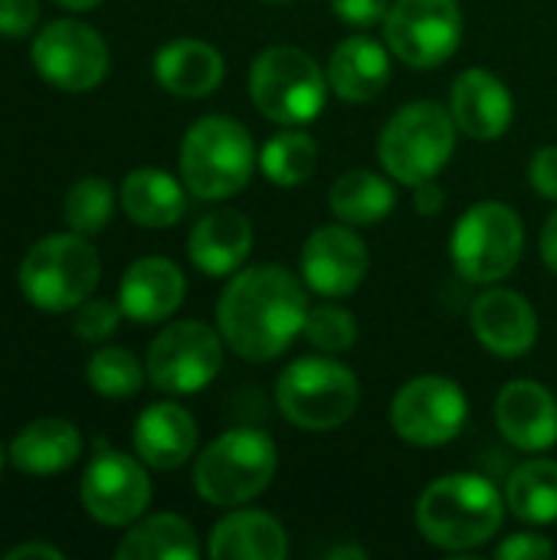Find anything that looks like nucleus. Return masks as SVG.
I'll list each match as a JSON object with an SVG mask.
<instances>
[{"label":"nucleus","mask_w":557,"mask_h":560,"mask_svg":"<svg viewBox=\"0 0 557 560\" xmlns=\"http://www.w3.org/2000/svg\"><path fill=\"white\" fill-rule=\"evenodd\" d=\"M529 180H532L538 197L557 200V144L535 151V158L529 164Z\"/></svg>","instance_id":"obj_38"},{"label":"nucleus","mask_w":557,"mask_h":560,"mask_svg":"<svg viewBox=\"0 0 557 560\" xmlns=\"http://www.w3.org/2000/svg\"><path fill=\"white\" fill-rule=\"evenodd\" d=\"M121 210L138 226L164 230V226H174L184 217L187 194L167 171L138 167L121 184Z\"/></svg>","instance_id":"obj_26"},{"label":"nucleus","mask_w":557,"mask_h":560,"mask_svg":"<svg viewBox=\"0 0 557 560\" xmlns=\"http://www.w3.org/2000/svg\"><path fill=\"white\" fill-rule=\"evenodd\" d=\"M266 3H286V0H266Z\"/></svg>","instance_id":"obj_44"},{"label":"nucleus","mask_w":557,"mask_h":560,"mask_svg":"<svg viewBox=\"0 0 557 560\" xmlns=\"http://www.w3.org/2000/svg\"><path fill=\"white\" fill-rule=\"evenodd\" d=\"M509 502L476 472H453L433 479L417 499V532L440 551H473L492 541L506 522Z\"/></svg>","instance_id":"obj_2"},{"label":"nucleus","mask_w":557,"mask_h":560,"mask_svg":"<svg viewBox=\"0 0 557 560\" xmlns=\"http://www.w3.org/2000/svg\"><path fill=\"white\" fill-rule=\"evenodd\" d=\"M305 315V285L276 262L236 272L217 302V328L227 348L253 364L279 358L302 335Z\"/></svg>","instance_id":"obj_1"},{"label":"nucleus","mask_w":557,"mask_h":560,"mask_svg":"<svg viewBox=\"0 0 557 560\" xmlns=\"http://www.w3.org/2000/svg\"><path fill=\"white\" fill-rule=\"evenodd\" d=\"M328 85L345 102H371L391 79V52L371 36H348L328 59Z\"/></svg>","instance_id":"obj_23"},{"label":"nucleus","mask_w":557,"mask_h":560,"mask_svg":"<svg viewBox=\"0 0 557 560\" xmlns=\"http://www.w3.org/2000/svg\"><path fill=\"white\" fill-rule=\"evenodd\" d=\"M253 171L256 144L240 121L227 115H207L187 128L181 141V177L194 197L227 200L250 184Z\"/></svg>","instance_id":"obj_3"},{"label":"nucleus","mask_w":557,"mask_h":560,"mask_svg":"<svg viewBox=\"0 0 557 560\" xmlns=\"http://www.w3.org/2000/svg\"><path fill=\"white\" fill-rule=\"evenodd\" d=\"M33 69L62 92H89L108 75V46L79 20H53L30 49Z\"/></svg>","instance_id":"obj_13"},{"label":"nucleus","mask_w":557,"mask_h":560,"mask_svg":"<svg viewBox=\"0 0 557 560\" xmlns=\"http://www.w3.org/2000/svg\"><path fill=\"white\" fill-rule=\"evenodd\" d=\"M332 10L341 23H351V26H374V23H384L387 10H391V0H332Z\"/></svg>","instance_id":"obj_37"},{"label":"nucleus","mask_w":557,"mask_h":560,"mask_svg":"<svg viewBox=\"0 0 557 560\" xmlns=\"http://www.w3.org/2000/svg\"><path fill=\"white\" fill-rule=\"evenodd\" d=\"M328 75L299 46H269L253 59L250 95L259 115L286 128L309 125L322 115L328 98Z\"/></svg>","instance_id":"obj_8"},{"label":"nucleus","mask_w":557,"mask_h":560,"mask_svg":"<svg viewBox=\"0 0 557 560\" xmlns=\"http://www.w3.org/2000/svg\"><path fill=\"white\" fill-rule=\"evenodd\" d=\"M473 331L489 354L515 361L535 348L538 315L522 292L486 289L473 305Z\"/></svg>","instance_id":"obj_16"},{"label":"nucleus","mask_w":557,"mask_h":560,"mask_svg":"<svg viewBox=\"0 0 557 560\" xmlns=\"http://www.w3.org/2000/svg\"><path fill=\"white\" fill-rule=\"evenodd\" d=\"M223 56L204 39H174L158 49L154 56V79L161 89L181 98H204L220 89L223 82Z\"/></svg>","instance_id":"obj_22"},{"label":"nucleus","mask_w":557,"mask_h":560,"mask_svg":"<svg viewBox=\"0 0 557 560\" xmlns=\"http://www.w3.org/2000/svg\"><path fill=\"white\" fill-rule=\"evenodd\" d=\"M302 338L322 354H341L358 341V322L341 305H318V308H309Z\"/></svg>","instance_id":"obj_33"},{"label":"nucleus","mask_w":557,"mask_h":560,"mask_svg":"<svg viewBox=\"0 0 557 560\" xmlns=\"http://www.w3.org/2000/svg\"><path fill=\"white\" fill-rule=\"evenodd\" d=\"M7 560H23V558H53V560H62V551H56V548H49V545H16V548H10Z\"/></svg>","instance_id":"obj_41"},{"label":"nucleus","mask_w":557,"mask_h":560,"mask_svg":"<svg viewBox=\"0 0 557 560\" xmlns=\"http://www.w3.org/2000/svg\"><path fill=\"white\" fill-rule=\"evenodd\" d=\"M443 203H446V194H443V187L437 184V177L427 180V184H420V187H414V207H417V213L437 217V213L443 210Z\"/></svg>","instance_id":"obj_39"},{"label":"nucleus","mask_w":557,"mask_h":560,"mask_svg":"<svg viewBox=\"0 0 557 560\" xmlns=\"http://www.w3.org/2000/svg\"><path fill=\"white\" fill-rule=\"evenodd\" d=\"M394 203H397L394 184L364 167L341 174L328 190V207L335 220L348 226H374L394 210Z\"/></svg>","instance_id":"obj_27"},{"label":"nucleus","mask_w":557,"mask_h":560,"mask_svg":"<svg viewBox=\"0 0 557 560\" xmlns=\"http://www.w3.org/2000/svg\"><path fill=\"white\" fill-rule=\"evenodd\" d=\"M207 555L213 560H282L289 555V538L272 515L243 509L217 522Z\"/></svg>","instance_id":"obj_24"},{"label":"nucleus","mask_w":557,"mask_h":560,"mask_svg":"<svg viewBox=\"0 0 557 560\" xmlns=\"http://www.w3.org/2000/svg\"><path fill=\"white\" fill-rule=\"evenodd\" d=\"M253 249V226L240 210H213L190 230L187 253L204 276H233Z\"/></svg>","instance_id":"obj_21"},{"label":"nucleus","mask_w":557,"mask_h":560,"mask_svg":"<svg viewBox=\"0 0 557 560\" xmlns=\"http://www.w3.org/2000/svg\"><path fill=\"white\" fill-rule=\"evenodd\" d=\"M184 292H187L184 272L171 259L144 256L138 262H131L128 272L121 276L118 305H121L125 318L141 322V325H154V322L171 318L181 308Z\"/></svg>","instance_id":"obj_19"},{"label":"nucleus","mask_w":557,"mask_h":560,"mask_svg":"<svg viewBox=\"0 0 557 560\" xmlns=\"http://www.w3.org/2000/svg\"><path fill=\"white\" fill-rule=\"evenodd\" d=\"M456 151V121L453 112L440 102H410L404 105L378 138L381 167L404 187H420L450 164Z\"/></svg>","instance_id":"obj_5"},{"label":"nucleus","mask_w":557,"mask_h":560,"mask_svg":"<svg viewBox=\"0 0 557 560\" xmlns=\"http://www.w3.org/2000/svg\"><path fill=\"white\" fill-rule=\"evenodd\" d=\"M102 276L95 246L82 233H56L39 240L20 262V292L43 312H69L92 299Z\"/></svg>","instance_id":"obj_7"},{"label":"nucleus","mask_w":557,"mask_h":560,"mask_svg":"<svg viewBox=\"0 0 557 560\" xmlns=\"http://www.w3.org/2000/svg\"><path fill=\"white\" fill-rule=\"evenodd\" d=\"M197 450V423L181 404H151L135 423V453L144 466L171 472Z\"/></svg>","instance_id":"obj_20"},{"label":"nucleus","mask_w":557,"mask_h":560,"mask_svg":"<svg viewBox=\"0 0 557 560\" xmlns=\"http://www.w3.org/2000/svg\"><path fill=\"white\" fill-rule=\"evenodd\" d=\"M118 560H197L200 545L194 528L181 515H151L138 522L121 545L115 548Z\"/></svg>","instance_id":"obj_28"},{"label":"nucleus","mask_w":557,"mask_h":560,"mask_svg":"<svg viewBox=\"0 0 557 560\" xmlns=\"http://www.w3.org/2000/svg\"><path fill=\"white\" fill-rule=\"evenodd\" d=\"M371 256L364 240L348 223L318 226L302 246V279L325 299L351 295L368 276Z\"/></svg>","instance_id":"obj_15"},{"label":"nucleus","mask_w":557,"mask_h":560,"mask_svg":"<svg viewBox=\"0 0 557 560\" xmlns=\"http://www.w3.org/2000/svg\"><path fill=\"white\" fill-rule=\"evenodd\" d=\"M39 20V0H0V36L20 39Z\"/></svg>","instance_id":"obj_35"},{"label":"nucleus","mask_w":557,"mask_h":560,"mask_svg":"<svg viewBox=\"0 0 557 560\" xmlns=\"http://www.w3.org/2000/svg\"><path fill=\"white\" fill-rule=\"evenodd\" d=\"M223 335L204 322H174L148 348V381L164 394H197L220 374Z\"/></svg>","instance_id":"obj_11"},{"label":"nucleus","mask_w":557,"mask_h":560,"mask_svg":"<svg viewBox=\"0 0 557 560\" xmlns=\"http://www.w3.org/2000/svg\"><path fill=\"white\" fill-rule=\"evenodd\" d=\"M82 453V436L69 420L43 417L33 420L13 443L10 463L26 476H56L69 469Z\"/></svg>","instance_id":"obj_25"},{"label":"nucleus","mask_w":557,"mask_h":560,"mask_svg":"<svg viewBox=\"0 0 557 560\" xmlns=\"http://www.w3.org/2000/svg\"><path fill=\"white\" fill-rule=\"evenodd\" d=\"M506 502L515 518L529 525L557 522V463L525 459L506 482Z\"/></svg>","instance_id":"obj_29"},{"label":"nucleus","mask_w":557,"mask_h":560,"mask_svg":"<svg viewBox=\"0 0 557 560\" xmlns=\"http://www.w3.org/2000/svg\"><path fill=\"white\" fill-rule=\"evenodd\" d=\"M450 112L460 131L476 141H492L509 131L515 102L499 75H492L489 69H466L453 82Z\"/></svg>","instance_id":"obj_18"},{"label":"nucleus","mask_w":557,"mask_h":560,"mask_svg":"<svg viewBox=\"0 0 557 560\" xmlns=\"http://www.w3.org/2000/svg\"><path fill=\"white\" fill-rule=\"evenodd\" d=\"M121 305L118 302H105V299H85L79 308H76V318H72V328L79 338L85 341H105L108 335H115L118 328V318H121Z\"/></svg>","instance_id":"obj_34"},{"label":"nucleus","mask_w":557,"mask_h":560,"mask_svg":"<svg viewBox=\"0 0 557 560\" xmlns=\"http://www.w3.org/2000/svg\"><path fill=\"white\" fill-rule=\"evenodd\" d=\"M62 213H66L69 230H76L82 236L102 233L108 226L112 213H115V190H112V184L102 180V177H82L79 184L69 187Z\"/></svg>","instance_id":"obj_32"},{"label":"nucleus","mask_w":557,"mask_h":560,"mask_svg":"<svg viewBox=\"0 0 557 560\" xmlns=\"http://www.w3.org/2000/svg\"><path fill=\"white\" fill-rule=\"evenodd\" d=\"M279 469L272 436L253 427L227 430L194 463V489L204 502L233 509L269 489Z\"/></svg>","instance_id":"obj_4"},{"label":"nucleus","mask_w":557,"mask_h":560,"mask_svg":"<svg viewBox=\"0 0 557 560\" xmlns=\"http://www.w3.org/2000/svg\"><path fill=\"white\" fill-rule=\"evenodd\" d=\"M0 469H3V450H0Z\"/></svg>","instance_id":"obj_45"},{"label":"nucleus","mask_w":557,"mask_h":560,"mask_svg":"<svg viewBox=\"0 0 557 560\" xmlns=\"http://www.w3.org/2000/svg\"><path fill=\"white\" fill-rule=\"evenodd\" d=\"M555 555V545L545 538V535H535V532H519V535H509L499 548H496V558L499 560H542Z\"/></svg>","instance_id":"obj_36"},{"label":"nucleus","mask_w":557,"mask_h":560,"mask_svg":"<svg viewBox=\"0 0 557 560\" xmlns=\"http://www.w3.org/2000/svg\"><path fill=\"white\" fill-rule=\"evenodd\" d=\"M79 492H82L85 512L95 522L112 525V528L138 522L151 502V482H148L144 466L115 450H102L89 463Z\"/></svg>","instance_id":"obj_14"},{"label":"nucleus","mask_w":557,"mask_h":560,"mask_svg":"<svg viewBox=\"0 0 557 560\" xmlns=\"http://www.w3.org/2000/svg\"><path fill=\"white\" fill-rule=\"evenodd\" d=\"M542 259L552 272H557V210L548 217V223L542 230Z\"/></svg>","instance_id":"obj_40"},{"label":"nucleus","mask_w":557,"mask_h":560,"mask_svg":"<svg viewBox=\"0 0 557 560\" xmlns=\"http://www.w3.org/2000/svg\"><path fill=\"white\" fill-rule=\"evenodd\" d=\"M522 246H525L522 217L509 203L483 200L456 220L450 256L466 282L492 285L519 266Z\"/></svg>","instance_id":"obj_9"},{"label":"nucleus","mask_w":557,"mask_h":560,"mask_svg":"<svg viewBox=\"0 0 557 560\" xmlns=\"http://www.w3.org/2000/svg\"><path fill=\"white\" fill-rule=\"evenodd\" d=\"M384 43L410 69H437L463 43V10L456 0H397L384 16Z\"/></svg>","instance_id":"obj_10"},{"label":"nucleus","mask_w":557,"mask_h":560,"mask_svg":"<svg viewBox=\"0 0 557 560\" xmlns=\"http://www.w3.org/2000/svg\"><path fill=\"white\" fill-rule=\"evenodd\" d=\"M59 7H66V10H89V7H95L98 0H56Z\"/></svg>","instance_id":"obj_43"},{"label":"nucleus","mask_w":557,"mask_h":560,"mask_svg":"<svg viewBox=\"0 0 557 560\" xmlns=\"http://www.w3.org/2000/svg\"><path fill=\"white\" fill-rule=\"evenodd\" d=\"M466 420L469 404L463 387L440 374L407 381L391 400V427L410 446H446L463 433Z\"/></svg>","instance_id":"obj_12"},{"label":"nucleus","mask_w":557,"mask_h":560,"mask_svg":"<svg viewBox=\"0 0 557 560\" xmlns=\"http://www.w3.org/2000/svg\"><path fill=\"white\" fill-rule=\"evenodd\" d=\"M85 377H89V387L95 394H102L108 400H125V397H135L141 390L144 368L125 348H102L89 358Z\"/></svg>","instance_id":"obj_31"},{"label":"nucleus","mask_w":557,"mask_h":560,"mask_svg":"<svg viewBox=\"0 0 557 560\" xmlns=\"http://www.w3.org/2000/svg\"><path fill=\"white\" fill-rule=\"evenodd\" d=\"M325 558H328V560H341V558L364 560V558H368V551H364V548H351V545H341V548H332V551H328Z\"/></svg>","instance_id":"obj_42"},{"label":"nucleus","mask_w":557,"mask_h":560,"mask_svg":"<svg viewBox=\"0 0 557 560\" xmlns=\"http://www.w3.org/2000/svg\"><path fill=\"white\" fill-rule=\"evenodd\" d=\"M496 427L522 453H545L557 443V400L538 381H512L496 397Z\"/></svg>","instance_id":"obj_17"},{"label":"nucleus","mask_w":557,"mask_h":560,"mask_svg":"<svg viewBox=\"0 0 557 560\" xmlns=\"http://www.w3.org/2000/svg\"><path fill=\"white\" fill-rule=\"evenodd\" d=\"M315 167H318V144L312 135L295 128L279 131L259 151V171L276 187H299L315 174Z\"/></svg>","instance_id":"obj_30"},{"label":"nucleus","mask_w":557,"mask_h":560,"mask_svg":"<svg viewBox=\"0 0 557 560\" xmlns=\"http://www.w3.org/2000/svg\"><path fill=\"white\" fill-rule=\"evenodd\" d=\"M361 387L351 368L335 358H299L276 381V404L282 417L309 433L338 430L358 410Z\"/></svg>","instance_id":"obj_6"}]
</instances>
